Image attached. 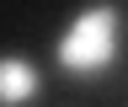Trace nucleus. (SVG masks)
<instances>
[{"mask_svg":"<svg viewBox=\"0 0 128 107\" xmlns=\"http://www.w3.org/2000/svg\"><path fill=\"white\" fill-rule=\"evenodd\" d=\"M123 32H128V16L118 0H91L86 11H75V22L59 32V70L75 75V80H91L102 75L123 48Z\"/></svg>","mask_w":128,"mask_h":107,"instance_id":"obj_1","label":"nucleus"},{"mask_svg":"<svg viewBox=\"0 0 128 107\" xmlns=\"http://www.w3.org/2000/svg\"><path fill=\"white\" fill-rule=\"evenodd\" d=\"M43 91V75L22 54H0V107H27Z\"/></svg>","mask_w":128,"mask_h":107,"instance_id":"obj_2","label":"nucleus"}]
</instances>
